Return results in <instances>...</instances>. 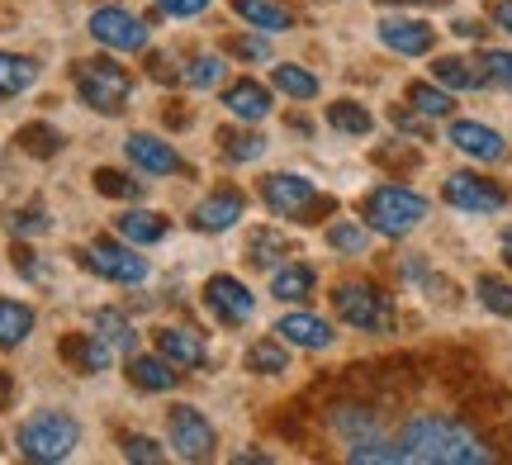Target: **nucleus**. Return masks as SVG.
I'll list each match as a JSON object with an SVG mask.
<instances>
[{"instance_id": "f257e3e1", "label": "nucleus", "mask_w": 512, "mask_h": 465, "mask_svg": "<svg viewBox=\"0 0 512 465\" xmlns=\"http://www.w3.org/2000/svg\"><path fill=\"white\" fill-rule=\"evenodd\" d=\"M494 451L484 447V437L456 423V418H413L394 437V465H489Z\"/></svg>"}, {"instance_id": "f03ea898", "label": "nucleus", "mask_w": 512, "mask_h": 465, "mask_svg": "<svg viewBox=\"0 0 512 465\" xmlns=\"http://www.w3.org/2000/svg\"><path fill=\"white\" fill-rule=\"evenodd\" d=\"M81 442V423L72 413H57V409H43L34 413L24 428H19V456L34 465H57L67 461Z\"/></svg>"}, {"instance_id": "7ed1b4c3", "label": "nucleus", "mask_w": 512, "mask_h": 465, "mask_svg": "<svg viewBox=\"0 0 512 465\" xmlns=\"http://www.w3.org/2000/svg\"><path fill=\"white\" fill-rule=\"evenodd\" d=\"M361 214H366L370 233H380V238H408L427 219V200L408 186H375L366 195Z\"/></svg>"}, {"instance_id": "20e7f679", "label": "nucleus", "mask_w": 512, "mask_h": 465, "mask_svg": "<svg viewBox=\"0 0 512 465\" xmlns=\"http://www.w3.org/2000/svg\"><path fill=\"white\" fill-rule=\"evenodd\" d=\"M76 95L91 105L95 114H124L128 95H133V76L110 62V57H86V62H76Z\"/></svg>"}, {"instance_id": "39448f33", "label": "nucleus", "mask_w": 512, "mask_h": 465, "mask_svg": "<svg viewBox=\"0 0 512 465\" xmlns=\"http://www.w3.org/2000/svg\"><path fill=\"white\" fill-rule=\"evenodd\" d=\"M332 309L356 333H394V304H389L384 290H375L366 280H342L332 290Z\"/></svg>"}, {"instance_id": "423d86ee", "label": "nucleus", "mask_w": 512, "mask_h": 465, "mask_svg": "<svg viewBox=\"0 0 512 465\" xmlns=\"http://www.w3.org/2000/svg\"><path fill=\"white\" fill-rule=\"evenodd\" d=\"M261 200H266V209L271 214H280V219H299V224H309L313 209H328L332 200H323L318 195V186H313L309 176H290V171H275V176H266L261 181Z\"/></svg>"}, {"instance_id": "0eeeda50", "label": "nucleus", "mask_w": 512, "mask_h": 465, "mask_svg": "<svg viewBox=\"0 0 512 465\" xmlns=\"http://www.w3.org/2000/svg\"><path fill=\"white\" fill-rule=\"evenodd\" d=\"M166 432H171V447H176L181 461H209L219 451L214 423L200 409H190V404H176V409L166 413Z\"/></svg>"}, {"instance_id": "6e6552de", "label": "nucleus", "mask_w": 512, "mask_h": 465, "mask_svg": "<svg viewBox=\"0 0 512 465\" xmlns=\"http://www.w3.org/2000/svg\"><path fill=\"white\" fill-rule=\"evenodd\" d=\"M441 200L451 209H460V214H498V209H508V190L498 181L475 176V171H451L441 181Z\"/></svg>"}, {"instance_id": "1a4fd4ad", "label": "nucleus", "mask_w": 512, "mask_h": 465, "mask_svg": "<svg viewBox=\"0 0 512 465\" xmlns=\"http://www.w3.org/2000/svg\"><path fill=\"white\" fill-rule=\"evenodd\" d=\"M95 43H105L114 53H143L147 48V24L138 15H128L124 5H100L91 15Z\"/></svg>"}, {"instance_id": "9d476101", "label": "nucleus", "mask_w": 512, "mask_h": 465, "mask_svg": "<svg viewBox=\"0 0 512 465\" xmlns=\"http://www.w3.org/2000/svg\"><path fill=\"white\" fill-rule=\"evenodd\" d=\"M81 266H91L95 276L114 280V285H138V280H147V261L133 252V247H119V242L100 238L91 242L86 252H81Z\"/></svg>"}, {"instance_id": "9b49d317", "label": "nucleus", "mask_w": 512, "mask_h": 465, "mask_svg": "<svg viewBox=\"0 0 512 465\" xmlns=\"http://www.w3.org/2000/svg\"><path fill=\"white\" fill-rule=\"evenodd\" d=\"M204 304H209V314L219 318V323H228V328H238V323H247V318L256 314V295L238 276H209Z\"/></svg>"}, {"instance_id": "f8f14e48", "label": "nucleus", "mask_w": 512, "mask_h": 465, "mask_svg": "<svg viewBox=\"0 0 512 465\" xmlns=\"http://www.w3.org/2000/svg\"><path fill=\"white\" fill-rule=\"evenodd\" d=\"M380 43L399 57H427L437 48V29H432L427 19L389 15V19H380Z\"/></svg>"}, {"instance_id": "ddd939ff", "label": "nucleus", "mask_w": 512, "mask_h": 465, "mask_svg": "<svg viewBox=\"0 0 512 465\" xmlns=\"http://www.w3.org/2000/svg\"><path fill=\"white\" fill-rule=\"evenodd\" d=\"M124 152L143 176H176V171H185L181 152L171 148V143H162L157 133H133V138L124 143Z\"/></svg>"}, {"instance_id": "4468645a", "label": "nucleus", "mask_w": 512, "mask_h": 465, "mask_svg": "<svg viewBox=\"0 0 512 465\" xmlns=\"http://www.w3.org/2000/svg\"><path fill=\"white\" fill-rule=\"evenodd\" d=\"M446 138H451V148H460L465 157H475V162H503V157H508L503 133L489 129V124H479V119H456Z\"/></svg>"}, {"instance_id": "2eb2a0df", "label": "nucleus", "mask_w": 512, "mask_h": 465, "mask_svg": "<svg viewBox=\"0 0 512 465\" xmlns=\"http://www.w3.org/2000/svg\"><path fill=\"white\" fill-rule=\"evenodd\" d=\"M157 352L176 366V371H204L209 366V347L195 328H157Z\"/></svg>"}, {"instance_id": "dca6fc26", "label": "nucleus", "mask_w": 512, "mask_h": 465, "mask_svg": "<svg viewBox=\"0 0 512 465\" xmlns=\"http://www.w3.org/2000/svg\"><path fill=\"white\" fill-rule=\"evenodd\" d=\"M275 337L290 342V347H304V352H328L332 347V323L318 314H285L275 323Z\"/></svg>"}, {"instance_id": "f3484780", "label": "nucleus", "mask_w": 512, "mask_h": 465, "mask_svg": "<svg viewBox=\"0 0 512 465\" xmlns=\"http://www.w3.org/2000/svg\"><path fill=\"white\" fill-rule=\"evenodd\" d=\"M242 209H247V200H242L238 190H214L209 200H200V205H195L190 224L200 228V233H228V228L242 219Z\"/></svg>"}, {"instance_id": "a211bd4d", "label": "nucleus", "mask_w": 512, "mask_h": 465, "mask_svg": "<svg viewBox=\"0 0 512 465\" xmlns=\"http://www.w3.org/2000/svg\"><path fill=\"white\" fill-rule=\"evenodd\" d=\"M62 361L72 366V371H81V375H100L105 366H110V356H114V347L105 342V337H95V333H72V337H62Z\"/></svg>"}, {"instance_id": "6ab92c4d", "label": "nucleus", "mask_w": 512, "mask_h": 465, "mask_svg": "<svg viewBox=\"0 0 512 465\" xmlns=\"http://www.w3.org/2000/svg\"><path fill=\"white\" fill-rule=\"evenodd\" d=\"M223 110L242 119V124H261L266 114H271V91L261 86V81H233V86H223Z\"/></svg>"}, {"instance_id": "aec40b11", "label": "nucleus", "mask_w": 512, "mask_h": 465, "mask_svg": "<svg viewBox=\"0 0 512 465\" xmlns=\"http://www.w3.org/2000/svg\"><path fill=\"white\" fill-rule=\"evenodd\" d=\"M128 380H133V385H138L143 394H166V390H176L181 371H176V366H171L162 352H157V356L128 352Z\"/></svg>"}, {"instance_id": "412c9836", "label": "nucleus", "mask_w": 512, "mask_h": 465, "mask_svg": "<svg viewBox=\"0 0 512 465\" xmlns=\"http://www.w3.org/2000/svg\"><path fill=\"white\" fill-rule=\"evenodd\" d=\"M313 285H318V271H313L309 261H285V266H275L271 295L280 304H299V299L313 295Z\"/></svg>"}, {"instance_id": "4be33fe9", "label": "nucleus", "mask_w": 512, "mask_h": 465, "mask_svg": "<svg viewBox=\"0 0 512 465\" xmlns=\"http://www.w3.org/2000/svg\"><path fill=\"white\" fill-rule=\"evenodd\" d=\"M233 10H238L252 29H261V34H285V29H294V15L280 0H233Z\"/></svg>"}, {"instance_id": "5701e85b", "label": "nucleus", "mask_w": 512, "mask_h": 465, "mask_svg": "<svg viewBox=\"0 0 512 465\" xmlns=\"http://www.w3.org/2000/svg\"><path fill=\"white\" fill-rule=\"evenodd\" d=\"M114 228H119V238H128L133 247H147V242L166 238V219L162 214H152V209H128V214L114 219Z\"/></svg>"}, {"instance_id": "b1692460", "label": "nucleus", "mask_w": 512, "mask_h": 465, "mask_svg": "<svg viewBox=\"0 0 512 465\" xmlns=\"http://www.w3.org/2000/svg\"><path fill=\"white\" fill-rule=\"evenodd\" d=\"M285 257H294V242L285 233H275V228H256L252 242H247V261L261 266V271H275Z\"/></svg>"}, {"instance_id": "393cba45", "label": "nucleus", "mask_w": 512, "mask_h": 465, "mask_svg": "<svg viewBox=\"0 0 512 465\" xmlns=\"http://www.w3.org/2000/svg\"><path fill=\"white\" fill-rule=\"evenodd\" d=\"M432 76H437V86H446V91H479L484 86V72H475V62H465V57H437Z\"/></svg>"}, {"instance_id": "a878e982", "label": "nucleus", "mask_w": 512, "mask_h": 465, "mask_svg": "<svg viewBox=\"0 0 512 465\" xmlns=\"http://www.w3.org/2000/svg\"><path fill=\"white\" fill-rule=\"evenodd\" d=\"M34 333V309L19 299H0V347H19Z\"/></svg>"}, {"instance_id": "bb28decb", "label": "nucleus", "mask_w": 512, "mask_h": 465, "mask_svg": "<svg viewBox=\"0 0 512 465\" xmlns=\"http://www.w3.org/2000/svg\"><path fill=\"white\" fill-rule=\"evenodd\" d=\"M328 124L337 133H351V138H366L375 129V114L366 105H356V100H332L328 105Z\"/></svg>"}, {"instance_id": "cd10ccee", "label": "nucleus", "mask_w": 512, "mask_h": 465, "mask_svg": "<svg viewBox=\"0 0 512 465\" xmlns=\"http://www.w3.org/2000/svg\"><path fill=\"white\" fill-rule=\"evenodd\" d=\"M38 81V67L29 57H15V53H0V100L10 95H24L29 86Z\"/></svg>"}, {"instance_id": "c85d7f7f", "label": "nucleus", "mask_w": 512, "mask_h": 465, "mask_svg": "<svg viewBox=\"0 0 512 465\" xmlns=\"http://www.w3.org/2000/svg\"><path fill=\"white\" fill-rule=\"evenodd\" d=\"M408 105L418 114H427V119H446V114L456 110L451 91H446V86H432V81H413V86H408Z\"/></svg>"}, {"instance_id": "c756f323", "label": "nucleus", "mask_w": 512, "mask_h": 465, "mask_svg": "<svg viewBox=\"0 0 512 465\" xmlns=\"http://www.w3.org/2000/svg\"><path fill=\"white\" fill-rule=\"evenodd\" d=\"M219 148H223V157H228V162H256V157H261V152H266V138H261V133L256 129H223L219 133Z\"/></svg>"}, {"instance_id": "7c9ffc66", "label": "nucleus", "mask_w": 512, "mask_h": 465, "mask_svg": "<svg viewBox=\"0 0 512 465\" xmlns=\"http://www.w3.org/2000/svg\"><path fill=\"white\" fill-rule=\"evenodd\" d=\"M271 81H275V91H285L290 100H313V95H318V76L304 72V67H294V62H280L271 72Z\"/></svg>"}, {"instance_id": "2f4dec72", "label": "nucleus", "mask_w": 512, "mask_h": 465, "mask_svg": "<svg viewBox=\"0 0 512 465\" xmlns=\"http://www.w3.org/2000/svg\"><path fill=\"white\" fill-rule=\"evenodd\" d=\"M223 76H228V62H223L219 53L190 57V67H185V81H190V86H200V91H219Z\"/></svg>"}, {"instance_id": "473e14b6", "label": "nucleus", "mask_w": 512, "mask_h": 465, "mask_svg": "<svg viewBox=\"0 0 512 465\" xmlns=\"http://www.w3.org/2000/svg\"><path fill=\"white\" fill-rule=\"evenodd\" d=\"M328 247L332 252H347V257H361L370 247V224L361 228L356 219H337V224L328 228Z\"/></svg>"}, {"instance_id": "72a5a7b5", "label": "nucleus", "mask_w": 512, "mask_h": 465, "mask_svg": "<svg viewBox=\"0 0 512 465\" xmlns=\"http://www.w3.org/2000/svg\"><path fill=\"white\" fill-rule=\"evenodd\" d=\"M332 428L342 432V437H347V447H351V442L375 437V418H370V409H361V404H347V409L332 413Z\"/></svg>"}, {"instance_id": "f704fd0d", "label": "nucleus", "mask_w": 512, "mask_h": 465, "mask_svg": "<svg viewBox=\"0 0 512 465\" xmlns=\"http://www.w3.org/2000/svg\"><path fill=\"white\" fill-rule=\"evenodd\" d=\"M95 337H105L114 352H133V323L124 314H114V309L95 314Z\"/></svg>"}, {"instance_id": "c9c22d12", "label": "nucleus", "mask_w": 512, "mask_h": 465, "mask_svg": "<svg viewBox=\"0 0 512 465\" xmlns=\"http://www.w3.org/2000/svg\"><path fill=\"white\" fill-rule=\"evenodd\" d=\"M247 371H256V375H280V371H290V356H285V347L280 342H256L252 352H247Z\"/></svg>"}, {"instance_id": "e433bc0d", "label": "nucleus", "mask_w": 512, "mask_h": 465, "mask_svg": "<svg viewBox=\"0 0 512 465\" xmlns=\"http://www.w3.org/2000/svg\"><path fill=\"white\" fill-rule=\"evenodd\" d=\"M95 190H100V195H110V200H138V195H143V181H133L128 171L100 167L95 171Z\"/></svg>"}, {"instance_id": "4c0bfd02", "label": "nucleus", "mask_w": 512, "mask_h": 465, "mask_svg": "<svg viewBox=\"0 0 512 465\" xmlns=\"http://www.w3.org/2000/svg\"><path fill=\"white\" fill-rule=\"evenodd\" d=\"M475 295H479V304H484V309H494L498 318H512V285H508V280H498V276H479Z\"/></svg>"}, {"instance_id": "58836bf2", "label": "nucleus", "mask_w": 512, "mask_h": 465, "mask_svg": "<svg viewBox=\"0 0 512 465\" xmlns=\"http://www.w3.org/2000/svg\"><path fill=\"white\" fill-rule=\"evenodd\" d=\"M19 148L34 152V157H53L62 148V133L53 124H29V129H19Z\"/></svg>"}, {"instance_id": "ea45409f", "label": "nucleus", "mask_w": 512, "mask_h": 465, "mask_svg": "<svg viewBox=\"0 0 512 465\" xmlns=\"http://www.w3.org/2000/svg\"><path fill=\"white\" fill-rule=\"evenodd\" d=\"M479 67H484V81L498 86V91H512V53L503 48H489V53L479 57Z\"/></svg>"}, {"instance_id": "a19ab883", "label": "nucleus", "mask_w": 512, "mask_h": 465, "mask_svg": "<svg viewBox=\"0 0 512 465\" xmlns=\"http://www.w3.org/2000/svg\"><path fill=\"white\" fill-rule=\"evenodd\" d=\"M228 53L242 57V62H271V38H261V34H233V38H228Z\"/></svg>"}, {"instance_id": "79ce46f5", "label": "nucleus", "mask_w": 512, "mask_h": 465, "mask_svg": "<svg viewBox=\"0 0 512 465\" xmlns=\"http://www.w3.org/2000/svg\"><path fill=\"white\" fill-rule=\"evenodd\" d=\"M124 456L128 461H147V465L166 461V451H157V442H147V437H124Z\"/></svg>"}, {"instance_id": "37998d69", "label": "nucleus", "mask_w": 512, "mask_h": 465, "mask_svg": "<svg viewBox=\"0 0 512 465\" xmlns=\"http://www.w3.org/2000/svg\"><path fill=\"white\" fill-rule=\"evenodd\" d=\"M157 10L171 15V19H195V15L209 10V0H157Z\"/></svg>"}, {"instance_id": "c03bdc74", "label": "nucleus", "mask_w": 512, "mask_h": 465, "mask_svg": "<svg viewBox=\"0 0 512 465\" xmlns=\"http://www.w3.org/2000/svg\"><path fill=\"white\" fill-rule=\"evenodd\" d=\"M15 233H48V214L43 209H19L15 214Z\"/></svg>"}, {"instance_id": "a18cd8bd", "label": "nucleus", "mask_w": 512, "mask_h": 465, "mask_svg": "<svg viewBox=\"0 0 512 465\" xmlns=\"http://www.w3.org/2000/svg\"><path fill=\"white\" fill-rule=\"evenodd\" d=\"M394 124H399L403 133H413V138H427V114H408V110H399V114H394Z\"/></svg>"}, {"instance_id": "49530a36", "label": "nucleus", "mask_w": 512, "mask_h": 465, "mask_svg": "<svg viewBox=\"0 0 512 465\" xmlns=\"http://www.w3.org/2000/svg\"><path fill=\"white\" fill-rule=\"evenodd\" d=\"M494 24L512 34V0H498V5H494Z\"/></svg>"}, {"instance_id": "de8ad7c7", "label": "nucleus", "mask_w": 512, "mask_h": 465, "mask_svg": "<svg viewBox=\"0 0 512 465\" xmlns=\"http://www.w3.org/2000/svg\"><path fill=\"white\" fill-rule=\"evenodd\" d=\"M456 34H460V38H479V34H484V29H479L475 19H460V24H456Z\"/></svg>"}, {"instance_id": "09e8293b", "label": "nucleus", "mask_w": 512, "mask_h": 465, "mask_svg": "<svg viewBox=\"0 0 512 465\" xmlns=\"http://www.w3.org/2000/svg\"><path fill=\"white\" fill-rule=\"evenodd\" d=\"M384 5H427L432 10V5H446V0H384Z\"/></svg>"}, {"instance_id": "8fccbe9b", "label": "nucleus", "mask_w": 512, "mask_h": 465, "mask_svg": "<svg viewBox=\"0 0 512 465\" xmlns=\"http://www.w3.org/2000/svg\"><path fill=\"white\" fill-rule=\"evenodd\" d=\"M503 261H508V271H512V228L503 233Z\"/></svg>"}]
</instances>
